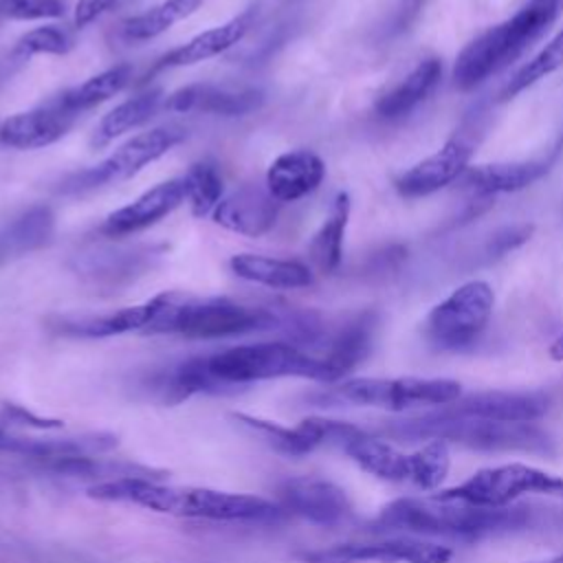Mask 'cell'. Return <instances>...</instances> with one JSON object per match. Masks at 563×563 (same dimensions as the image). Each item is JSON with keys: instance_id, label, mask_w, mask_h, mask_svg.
Segmentation results:
<instances>
[{"instance_id": "1", "label": "cell", "mask_w": 563, "mask_h": 563, "mask_svg": "<svg viewBox=\"0 0 563 563\" xmlns=\"http://www.w3.org/2000/svg\"><path fill=\"white\" fill-rule=\"evenodd\" d=\"M99 501L141 506L161 515L213 519V521H260L277 515V506L257 495L224 493L196 486H167L147 477H123L97 482L86 490Z\"/></svg>"}, {"instance_id": "2", "label": "cell", "mask_w": 563, "mask_h": 563, "mask_svg": "<svg viewBox=\"0 0 563 563\" xmlns=\"http://www.w3.org/2000/svg\"><path fill=\"white\" fill-rule=\"evenodd\" d=\"M532 521L528 506L482 508L435 497H400L389 501L372 523L376 532L424 534L455 541H475L488 534L515 532Z\"/></svg>"}, {"instance_id": "3", "label": "cell", "mask_w": 563, "mask_h": 563, "mask_svg": "<svg viewBox=\"0 0 563 563\" xmlns=\"http://www.w3.org/2000/svg\"><path fill=\"white\" fill-rule=\"evenodd\" d=\"M385 433L405 442L442 440L446 444L455 442L477 451H521L539 455L554 453L552 438L532 422L464 418L451 416L444 409L418 418L396 420L385 427Z\"/></svg>"}, {"instance_id": "4", "label": "cell", "mask_w": 563, "mask_h": 563, "mask_svg": "<svg viewBox=\"0 0 563 563\" xmlns=\"http://www.w3.org/2000/svg\"><path fill=\"white\" fill-rule=\"evenodd\" d=\"M561 11L559 0H528L517 13L488 26L460 51L453 66L455 86L471 90L506 68L550 29Z\"/></svg>"}, {"instance_id": "5", "label": "cell", "mask_w": 563, "mask_h": 563, "mask_svg": "<svg viewBox=\"0 0 563 563\" xmlns=\"http://www.w3.org/2000/svg\"><path fill=\"white\" fill-rule=\"evenodd\" d=\"M275 314L227 297H187L167 290L165 306L145 332H172L187 339H222L271 328Z\"/></svg>"}, {"instance_id": "6", "label": "cell", "mask_w": 563, "mask_h": 563, "mask_svg": "<svg viewBox=\"0 0 563 563\" xmlns=\"http://www.w3.org/2000/svg\"><path fill=\"white\" fill-rule=\"evenodd\" d=\"M207 367L220 383L229 387L286 376L334 383L332 372L321 356H312L286 341L227 347L207 356Z\"/></svg>"}, {"instance_id": "7", "label": "cell", "mask_w": 563, "mask_h": 563, "mask_svg": "<svg viewBox=\"0 0 563 563\" xmlns=\"http://www.w3.org/2000/svg\"><path fill=\"white\" fill-rule=\"evenodd\" d=\"M187 136V130L178 123L156 125L147 132H139L136 136L128 139L121 147H117L110 156L101 163L75 172L59 183L62 194H86L108 185L123 183L136 176L145 165L165 156L172 147H176Z\"/></svg>"}, {"instance_id": "8", "label": "cell", "mask_w": 563, "mask_h": 563, "mask_svg": "<svg viewBox=\"0 0 563 563\" xmlns=\"http://www.w3.org/2000/svg\"><path fill=\"white\" fill-rule=\"evenodd\" d=\"M528 493L563 499V477L528 464L512 462L482 468L462 484L444 488L433 497L442 501H462L482 508H504Z\"/></svg>"}, {"instance_id": "9", "label": "cell", "mask_w": 563, "mask_h": 563, "mask_svg": "<svg viewBox=\"0 0 563 563\" xmlns=\"http://www.w3.org/2000/svg\"><path fill=\"white\" fill-rule=\"evenodd\" d=\"M493 306L495 295L486 282H466L433 306L424 321V334L440 350H464L473 345L488 325Z\"/></svg>"}, {"instance_id": "10", "label": "cell", "mask_w": 563, "mask_h": 563, "mask_svg": "<svg viewBox=\"0 0 563 563\" xmlns=\"http://www.w3.org/2000/svg\"><path fill=\"white\" fill-rule=\"evenodd\" d=\"M460 383L451 378H350L334 387L332 398L347 405L405 411L420 405H449L460 398Z\"/></svg>"}, {"instance_id": "11", "label": "cell", "mask_w": 563, "mask_h": 563, "mask_svg": "<svg viewBox=\"0 0 563 563\" xmlns=\"http://www.w3.org/2000/svg\"><path fill=\"white\" fill-rule=\"evenodd\" d=\"M235 422L257 433L271 449L284 453V455H306L323 444H339L341 449L363 433L352 422L345 420H330V418H303L297 427L288 429L271 420L253 418L246 413H233Z\"/></svg>"}, {"instance_id": "12", "label": "cell", "mask_w": 563, "mask_h": 563, "mask_svg": "<svg viewBox=\"0 0 563 563\" xmlns=\"http://www.w3.org/2000/svg\"><path fill=\"white\" fill-rule=\"evenodd\" d=\"M453 552L446 545L420 539H387L374 543H339L303 552L306 563H449Z\"/></svg>"}, {"instance_id": "13", "label": "cell", "mask_w": 563, "mask_h": 563, "mask_svg": "<svg viewBox=\"0 0 563 563\" xmlns=\"http://www.w3.org/2000/svg\"><path fill=\"white\" fill-rule=\"evenodd\" d=\"M282 510L317 526H336L350 517L352 504L345 490L319 477H292L277 488Z\"/></svg>"}, {"instance_id": "14", "label": "cell", "mask_w": 563, "mask_h": 563, "mask_svg": "<svg viewBox=\"0 0 563 563\" xmlns=\"http://www.w3.org/2000/svg\"><path fill=\"white\" fill-rule=\"evenodd\" d=\"M473 141L464 134H455L449 139L438 152L418 161L409 169H405L396 180L394 187L402 198H422L429 196L453 180H457L471 161Z\"/></svg>"}, {"instance_id": "15", "label": "cell", "mask_w": 563, "mask_h": 563, "mask_svg": "<svg viewBox=\"0 0 563 563\" xmlns=\"http://www.w3.org/2000/svg\"><path fill=\"white\" fill-rule=\"evenodd\" d=\"M187 200V185L185 178H169L165 183L154 185L152 189L143 191L132 202L123 205L121 209L112 211L99 227V233L106 238H125L139 233L174 209H178Z\"/></svg>"}, {"instance_id": "16", "label": "cell", "mask_w": 563, "mask_h": 563, "mask_svg": "<svg viewBox=\"0 0 563 563\" xmlns=\"http://www.w3.org/2000/svg\"><path fill=\"white\" fill-rule=\"evenodd\" d=\"M264 92L253 86L191 84L165 97L163 108L169 112H202L216 117H246L264 106Z\"/></svg>"}, {"instance_id": "17", "label": "cell", "mask_w": 563, "mask_h": 563, "mask_svg": "<svg viewBox=\"0 0 563 563\" xmlns=\"http://www.w3.org/2000/svg\"><path fill=\"white\" fill-rule=\"evenodd\" d=\"M563 152V134L556 139L552 150L543 158L530 161H512V163H486L466 167L460 176L462 185L473 189L479 196H495V194H512L530 187L532 183L541 180L556 158Z\"/></svg>"}, {"instance_id": "18", "label": "cell", "mask_w": 563, "mask_h": 563, "mask_svg": "<svg viewBox=\"0 0 563 563\" xmlns=\"http://www.w3.org/2000/svg\"><path fill=\"white\" fill-rule=\"evenodd\" d=\"M277 216L279 202L271 196L266 185H242L218 202L211 220L227 231L260 238L275 227Z\"/></svg>"}, {"instance_id": "19", "label": "cell", "mask_w": 563, "mask_h": 563, "mask_svg": "<svg viewBox=\"0 0 563 563\" xmlns=\"http://www.w3.org/2000/svg\"><path fill=\"white\" fill-rule=\"evenodd\" d=\"M550 407L541 391H479L457 398L442 409L451 416L501 420V422H532Z\"/></svg>"}, {"instance_id": "20", "label": "cell", "mask_w": 563, "mask_h": 563, "mask_svg": "<svg viewBox=\"0 0 563 563\" xmlns=\"http://www.w3.org/2000/svg\"><path fill=\"white\" fill-rule=\"evenodd\" d=\"M77 117L62 110L55 99L33 110L11 114L0 123V145L11 150H40L59 141Z\"/></svg>"}, {"instance_id": "21", "label": "cell", "mask_w": 563, "mask_h": 563, "mask_svg": "<svg viewBox=\"0 0 563 563\" xmlns=\"http://www.w3.org/2000/svg\"><path fill=\"white\" fill-rule=\"evenodd\" d=\"M325 178V163L310 150L279 154L266 169V189L277 202H295L312 194Z\"/></svg>"}, {"instance_id": "22", "label": "cell", "mask_w": 563, "mask_h": 563, "mask_svg": "<svg viewBox=\"0 0 563 563\" xmlns=\"http://www.w3.org/2000/svg\"><path fill=\"white\" fill-rule=\"evenodd\" d=\"M253 18H255V9H246L240 15L231 18L224 24H218L213 29H207L198 35H194L189 42L172 48L167 55H163L154 70H163V68H180V66H191L198 62H207L224 51H229L231 46H235L238 42H242V37L251 31L253 26Z\"/></svg>"}, {"instance_id": "23", "label": "cell", "mask_w": 563, "mask_h": 563, "mask_svg": "<svg viewBox=\"0 0 563 563\" xmlns=\"http://www.w3.org/2000/svg\"><path fill=\"white\" fill-rule=\"evenodd\" d=\"M165 297H167V290L143 301V303L128 306V308H121L110 314L62 319L59 332L73 334V336H90V339H103V336L125 334V332H134V330L145 332L161 314V310L165 306Z\"/></svg>"}, {"instance_id": "24", "label": "cell", "mask_w": 563, "mask_h": 563, "mask_svg": "<svg viewBox=\"0 0 563 563\" xmlns=\"http://www.w3.org/2000/svg\"><path fill=\"white\" fill-rule=\"evenodd\" d=\"M229 268L240 279L262 284L268 288H279V290H295L312 284V271L297 260L240 253L229 260Z\"/></svg>"}, {"instance_id": "25", "label": "cell", "mask_w": 563, "mask_h": 563, "mask_svg": "<svg viewBox=\"0 0 563 563\" xmlns=\"http://www.w3.org/2000/svg\"><path fill=\"white\" fill-rule=\"evenodd\" d=\"M376 312L365 310L350 321H345L336 334L330 339L325 354L321 356L332 372V378H343L350 369H354L372 350L374 332H376Z\"/></svg>"}, {"instance_id": "26", "label": "cell", "mask_w": 563, "mask_h": 563, "mask_svg": "<svg viewBox=\"0 0 563 563\" xmlns=\"http://www.w3.org/2000/svg\"><path fill=\"white\" fill-rule=\"evenodd\" d=\"M442 77V62L438 57H427L413 66V70L396 84L391 90L380 95L374 110L383 119H400L416 110L438 86Z\"/></svg>"}, {"instance_id": "27", "label": "cell", "mask_w": 563, "mask_h": 563, "mask_svg": "<svg viewBox=\"0 0 563 563\" xmlns=\"http://www.w3.org/2000/svg\"><path fill=\"white\" fill-rule=\"evenodd\" d=\"M55 233V213L46 205H35L15 216L0 231V266L46 246Z\"/></svg>"}, {"instance_id": "28", "label": "cell", "mask_w": 563, "mask_h": 563, "mask_svg": "<svg viewBox=\"0 0 563 563\" xmlns=\"http://www.w3.org/2000/svg\"><path fill=\"white\" fill-rule=\"evenodd\" d=\"M343 451L369 475L385 482H411V453H402L365 431L350 440Z\"/></svg>"}, {"instance_id": "29", "label": "cell", "mask_w": 563, "mask_h": 563, "mask_svg": "<svg viewBox=\"0 0 563 563\" xmlns=\"http://www.w3.org/2000/svg\"><path fill=\"white\" fill-rule=\"evenodd\" d=\"M158 398L167 405H176L194 394H224L229 385L220 383L207 367V356L187 358L167 372H161L154 380Z\"/></svg>"}, {"instance_id": "30", "label": "cell", "mask_w": 563, "mask_h": 563, "mask_svg": "<svg viewBox=\"0 0 563 563\" xmlns=\"http://www.w3.org/2000/svg\"><path fill=\"white\" fill-rule=\"evenodd\" d=\"M161 101H163V92L158 88L139 92V95L121 101L108 114L101 117V121L97 123V128L90 136V145L95 150H101V147L110 145L114 139H119L121 134L141 128L156 114V110L161 108Z\"/></svg>"}, {"instance_id": "31", "label": "cell", "mask_w": 563, "mask_h": 563, "mask_svg": "<svg viewBox=\"0 0 563 563\" xmlns=\"http://www.w3.org/2000/svg\"><path fill=\"white\" fill-rule=\"evenodd\" d=\"M352 202L345 191H339L332 200L330 213L312 235L310 242V260L321 273H334L343 260V238L350 220Z\"/></svg>"}, {"instance_id": "32", "label": "cell", "mask_w": 563, "mask_h": 563, "mask_svg": "<svg viewBox=\"0 0 563 563\" xmlns=\"http://www.w3.org/2000/svg\"><path fill=\"white\" fill-rule=\"evenodd\" d=\"M132 81V66L130 64H117L108 70H101L86 79L84 84L64 90L55 97V103L66 110L68 114L77 117L84 110H90L110 97L119 95L128 84Z\"/></svg>"}, {"instance_id": "33", "label": "cell", "mask_w": 563, "mask_h": 563, "mask_svg": "<svg viewBox=\"0 0 563 563\" xmlns=\"http://www.w3.org/2000/svg\"><path fill=\"white\" fill-rule=\"evenodd\" d=\"M205 0H163L143 13L121 22V35L128 42H145L169 31L176 22L189 18Z\"/></svg>"}, {"instance_id": "34", "label": "cell", "mask_w": 563, "mask_h": 563, "mask_svg": "<svg viewBox=\"0 0 563 563\" xmlns=\"http://www.w3.org/2000/svg\"><path fill=\"white\" fill-rule=\"evenodd\" d=\"M187 185V200L196 218H207L213 213L222 200V176L213 161H198L183 176Z\"/></svg>"}, {"instance_id": "35", "label": "cell", "mask_w": 563, "mask_h": 563, "mask_svg": "<svg viewBox=\"0 0 563 563\" xmlns=\"http://www.w3.org/2000/svg\"><path fill=\"white\" fill-rule=\"evenodd\" d=\"M559 68H563V29L530 59L526 62L504 86L501 90V99L508 101L512 97H517L519 92H523L526 88H530L532 84H537L539 79L556 73Z\"/></svg>"}, {"instance_id": "36", "label": "cell", "mask_w": 563, "mask_h": 563, "mask_svg": "<svg viewBox=\"0 0 563 563\" xmlns=\"http://www.w3.org/2000/svg\"><path fill=\"white\" fill-rule=\"evenodd\" d=\"M449 466V444L442 440H431L411 453V484L422 490H435L444 482Z\"/></svg>"}, {"instance_id": "37", "label": "cell", "mask_w": 563, "mask_h": 563, "mask_svg": "<svg viewBox=\"0 0 563 563\" xmlns=\"http://www.w3.org/2000/svg\"><path fill=\"white\" fill-rule=\"evenodd\" d=\"M73 48V37L62 26H37L26 31L13 48V55L24 59L31 55H66Z\"/></svg>"}, {"instance_id": "38", "label": "cell", "mask_w": 563, "mask_h": 563, "mask_svg": "<svg viewBox=\"0 0 563 563\" xmlns=\"http://www.w3.org/2000/svg\"><path fill=\"white\" fill-rule=\"evenodd\" d=\"M62 15V0H0V20H51Z\"/></svg>"}, {"instance_id": "39", "label": "cell", "mask_w": 563, "mask_h": 563, "mask_svg": "<svg viewBox=\"0 0 563 563\" xmlns=\"http://www.w3.org/2000/svg\"><path fill=\"white\" fill-rule=\"evenodd\" d=\"M532 231H534V224H512V227H504L499 231H495L490 235V240L486 242V249L484 253L495 260V257H501L515 249H519L521 244H526L530 238H532Z\"/></svg>"}, {"instance_id": "40", "label": "cell", "mask_w": 563, "mask_h": 563, "mask_svg": "<svg viewBox=\"0 0 563 563\" xmlns=\"http://www.w3.org/2000/svg\"><path fill=\"white\" fill-rule=\"evenodd\" d=\"M128 0H79L75 4V13H73V22L77 29H84L88 24H92L95 20L103 18L106 13L117 11L119 7H123Z\"/></svg>"}, {"instance_id": "41", "label": "cell", "mask_w": 563, "mask_h": 563, "mask_svg": "<svg viewBox=\"0 0 563 563\" xmlns=\"http://www.w3.org/2000/svg\"><path fill=\"white\" fill-rule=\"evenodd\" d=\"M2 420L4 422H18V424H31V427H37V429H59L62 422L59 420H48V418H40V416H33L31 411L18 407V405H7L2 409Z\"/></svg>"}, {"instance_id": "42", "label": "cell", "mask_w": 563, "mask_h": 563, "mask_svg": "<svg viewBox=\"0 0 563 563\" xmlns=\"http://www.w3.org/2000/svg\"><path fill=\"white\" fill-rule=\"evenodd\" d=\"M424 0H405V7L396 13V20L391 24V33H400L409 26V22L418 15V11L422 9Z\"/></svg>"}, {"instance_id": "43", "label": "cell", "mask_w": 563, "mask_h": 563, "mask_svg": "<svg viewBox=\"0 0 563 563\" xmlns=\"http://www.w3.org/2000/svg\"><path fill=\"white\" fill-rule=\"evenodd\" d=\"M20 438H22V435H13L11 431L4 429V424H0V453H13V455H18Z\"/></svg>"}, {"instance_id": "44", "label": "cell", "mask_w": 563, "mask_h": 563, "mask_svg": "<svg viewBox=\"0 0 563 563\" xmlns=\"http://www.w3.org/2000/svg\"><path fill=\"white\" fill-rule=\"evenodd\" d=\"M550 358L554 361H563V334H559L552 343H550Z\"/></svg>"}, {"instance_id": "45", "label": "cell", "mask_w": 563, "mask_h": 563, "mask_svg": "<svg viewBox=\"0 0 563 563\" xmlns=\"http://www.w3.org/2000/svg\"><path fill=\"white\" fill-rule=\"evenodd\" d=\"M541 563H563V556H556V559H550V561H541Z\"/></svg>"}, {"instance_id": "46", "label": "cell", "mask_w": 563, "mask_h": 563, "mask_svg": "<svg viewBox=\"0 0 563 563\" xmlns=\"http://www.w3.org/2000/svg\"><path fill=\"white\" fill-rule=\"evenodd\" d=\"M561 2V9H563V0H559Z\"/></svg>"}]
</instances>
